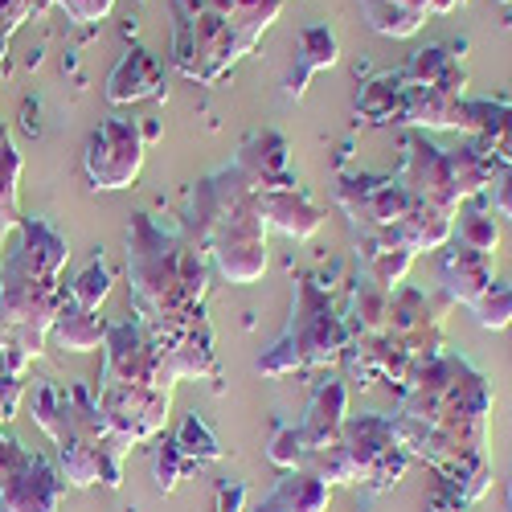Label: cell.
Masks as SVG:
<instances>
[{"label":"cell","instance_id":"f546056e","mask_svg":"<svg viewBox=\"0 0 512 512\" xmlns=\"http://www.w3.org/2000/svg\"><path fill=\"white\" fill-rule=\"evenodd\" d=\"M402 95H406L402 74H377L357 91V115L369 123H402Z\"/></svg>","mask_w":512,"mask_h":512},{"label":"cell","instance_id":"3957f363","mask_svg":"<svg viewBox=\"0 0 512 512\" xmlns=\"http://www.w3.org/2000/svg\"><path fill=\"white\" fill-rule=\"evenodd\" d=\"M185 238L209 254L230 283H254L267 271V222L254 189L238 164L218 168L193 189L185 213Z\"/></svg>","mask_w":512,"mask_h":512},{"label":"cell","instance_id":"7c38bea8","mask_svg":"<svg viewBox=\"0 0 512 512\" xmlns=\"http://www.w3.org/2000/svg\"><path fill=\"white\" fill-rule=\"evenodd\" d=\"M398 181L402 189L414 197V201H426V205H439L443 213H459L463 197L455 189V177H451V164H447V148L431 144L426 136H414L406 144V160L398 168Z\"/></svg>","mask_w":512,"mask_h":512},{"label":"cell","instance_id":"d4e9b609","mask_svg":"<svg viewBox=\"0 0 512 512\" xmlns=\"http://www.w3.org/2000/svg\"><path fill=\"white\" fill-rule=\"evenodd\" d=\"M50 336L66 353H95V349H103V340H107V320L95 308H82L66 295L54 324H50Z\"/></svg>","mask_w":512,"mask_h":512},{"label":"cell","instance_id":"52a82bcc","mask_svg":"<svg viewBox=\"0 0 512 512\" xmlns=\"http://www.w3.org/2000/svg\"><path fill=\"white\" fill-rule=\"evenodd\" d=\"M177 29H173V62L185 78L218 82L242 58L238 37L226 13L201 5V0H173Z\"/></svg>","mask_w":512,"mask_h":512},{"label":"cell","instance_id":"5b68a950","mask_svg":"<svg viewBox=\"0 0 512 512\" xmlns=\"http://www.w3.org/2000/svg\"><path fill=\"white\" fill-rule=\"evenodd\" d=\"M312 472L332 488V484H365V488H394L406 476V447L394 431V418L381 414H361L345 418V431L324 451L308 455Z\"/></svg>","mask_w":512,"mask_h":512},{"label":"cell","instance_id":"ab89813d","mask_svg":"<svg viewBox=\"0 0 512 512\" xmlns=\"http://www.w3.org/2000/svg\"><path fill=\"white\" fill-rule=\"evenodd\" d=\"M54 5H58V9H66V17H70V21L91 25V21H103V17L111 13L115 0H54Z\"/></svg>","mask_w":512,"mask_h":512},{"label":"cell","instance_id":"1f68e13d","mask_svg":"<svg viewBox=\"0 0 512 512\" xmlns=\"http://www.w3.org/2000/svg\"><path fill=\"white\" fill-rule=\"evenodd\" d=\"M29 410H33V422L46 431L50 439L62 435V426L70 418V390L54 386V381H37L29 390Z\"/></svg>","mask_w":512,"mask_h":512},{"label":"cell","instance_id":"b9f144b4","mask_svg":"<svg viewBox=\"0 0 512 512\" xmlns=\"http://www.w3.org/2000/svg\"><path fill=\"white\" fill-rule=\"evenodd\" d=\"M492 205H496V213H500V218H508V222H512V168H504V173L496 177V193H492Z\"/></svg>","mask_w":512,"mask_h":512},{"label":"cell","instance_id":"ffe728a7","mask_svg":"<svg viewBox=\"0 0 512 512\" xmlns=\"http://www.w3.org/2000/svg\"><path fill=\"white\" fill-rule=\"evenodd\" d=\"M463 132L500 164L512 168V103H467L463 99Z\"/></svg>","mask_w":512,"mask_h":512},{"label":"cell","instance_id":"7a4b0ae2","mask_svg":"<svg viewBox=\"0 0 512 512\" xmlns=\"http://www.w3.org/2000/svg\"><path fill=\"white\" fill-rule=\"evenodd\" d=\"M70 259V242L41 218H21L17 246L0 254V304L9 316V349L5 369L25 377V369L41 357L50 340V324L66 300L62 267Z\"/></svg>","mask_w":512,"mask_h":512},{"label":"cell","instance_id":"6da1fadb","mask_svg":"<svg viewBox=\"0 0 512 512\" xmlns=\"http://www.w3.org/2000/svg\"><path fill=\"white\" fill-rule=\"evenodd\" d=\"M488 418V377L476 373L463 357H435L410 381V394L394 414V431L406 455H418L439 467L443 480L459 492V500L472 504L492 484Z\"/></svg>","mask_w":512,"mask_h":512},{"label":"cell","instance_id":"7dc6e473","mask_svg":"<svg viewBox=\"0 0 512 512\" xmlns=\"http://www.w3.org/2000/svg\"><path fill=\"white\" fill-rule=\"evenodd\" d=\"M500 5H512V0H500Z\"/></svg>","mask_w":512,"mask_h":512},{"label":"cell","instance_id":"30bf717a","mask_svg":"<svg viewBox=\"0 0 512 512\" xmlns=\"http://www.w3.org/2000/svg\"><path fill=\"white\" fill-rule=\"evenodd\" d=\"M144 132L136 119H107L87 140V177L95 189H127L144 173Z\"/></svg>","mask_w":512,"mask_h":512},{"label":"cell","instance_id":"f35d334b","mask_svg":"<svg viewBox=\"0 0 512 512\" xmlns=\"http://www.w3.org/2000/svg\"><path fill=\"white\" fill-rule=\"evenodd\" d=\"M29 17H33L29 0H0V62H5V50H9L13 33H17Z\"/></svg>","mask_w":512,"mask_h":512},{"label":"cell","instance_id":"cb8c5ba5","mask_svg":"<svg viewBox=\"0 0 512 512\" xmlns=\"http://www.w3.org/2000/svg\"><path fill=\"white\" fill-rule=\"evenodd\" d=\"M234 164L242 168V177L254 189H267L291 177V156H287V140L279 132H263L242 144V152L234 156Z\"/></svg>","mask_w":512,"mask_h":512},{"label":"cell","instance_id":"d6a6232c","mask_svg":"<svg viewBox=\"0 0 512 512\" xmlns=\"http://www.w3.org/2000/svg\"><path fill=\"white\" fill-rule=\"evenodd\" d=\"M193 463H213V459H222V443H218V435L205 426V418H197V414H185V422L177 426V439H173Z\"/></svg>","mask_w":512,"mask_h":512},{"label":"cell","instance_id":"5bb4252c","mask_svg":"<svg viewBox=\"0 0 512 512\" xmlns=\"http://www.w3.org/2000/svg\"><path fill=\"white\" fill-rule=\"evenodd\" d=\"M336 201L345 205L353 222H361V230H394L414 197L402 189L398 177H345Z\"/></svg>","mask_w":512,"mask_h":512},{"label":"cell","instance_id":"2e32d148","mask_svg":"<svg viewBox=\"0 0 512 512\" xmlns=\"http://www.w3.org/2000/svg\"><path fill=\"white\" fill-rule=\"evenodd\" d=\"M345 418H349V386L340 377L320 381V386L312 390L308 414L300 418V439H304L308 455H316L328 443H336L340 431H345Z\"/></svg>","mask_w":512,"mask_h":512},{"label":"cell","instance_id":"44dd1931","mask_svg":"<svg viewBox=\"0 0 512 512\" xmlns=\"http://www.w3.org/2000/svg\"><path fill=\"white\" fill-rule=\"evenodd\" d=\"M328 484L312 472V467H295L283 472V480H275V488L254 500L250 512H328Z\"/></svg>","mask_w":512,"mask_h":512},{"label":"cell","instance_id":"8d00e7d4","mask_svg":"<svg viewBox=\"0 0 512 512\" xmlns=\"http://www.w3.org/2000/svg\"><path fill=\"white\" fill-rule=\"evenodd\" d=\"M193 459L177 447V443H164V447H156V459H152V472H156V488L160 492H173L181 480H185V472H193Z\"/></svg>","mask_w":512,"mask_h":512},{"label":"cell","instance_id":"83f0119b","mask_svg":"<svg viewBox=\"0 0 512 512\" xmlns=\"http://www.w3.org/2000/svg\"><path fill=\"white\" fill-rule=\"evenodd\" d=\"M406 82H422V87H439V91H451L463 99V87H467V70L459 62V54H451L447 46H426L410 58V66L402 70Z\"/></svg>","mask_w":512,"mask_h":512},{"label":"cell","instance_id":"f6af8a7d","mask_svg":"<svg viewBox=\"0 0 512 512\" xmlns=\"http://www.w3.org/2000/svg\"><path fill=\"white\" fill-rule=\"evenodd\" d=\"M435 512H463V504H455V508H435Z\"/></svg>","mask_w":512,"mask_h":512},{"label":"cell","instance_id":"7bdbcfd3","mask_svg":"<svg viewBox=\"0 0 512 512\" xmlns=\"http://www.w3.org/2000/svg\"><path fill=\"white\" fill-rule=\"evenodd\" d=\"M9 336H13V332H9V316H5V304H0V353L9 349Z\"/></svg>","mask_w":512,"mask_h":512},{"label":"cell","instance_id":"e0dca14e","mask_svg":"<svg viewBox=\"0 0 512 512\" xmlns=\"http://www.w3.org/2000/svg\"><path fill=\"white\" fill-rule=\"evenodd\" d=\"M357 259H361V271H365L369 283L398 291V283L406 279V271L414 263V250L394 230H361Z\"/></svg>","mask_w":512,"mask_h":512},{"label":"cell","instance_id":"9a60e30c","mask_svg":"<svg viewBox=\"0 0 512 512\" xmlns=\"http://www.w3.org/2000/svg\"><path fill=\"white\" fill-rule=\"evenodd\" d=\"M259 209H263V222H267V226H275L279 234H287V238H295V242L312 238V234L324 226L320 205H316L300 185H295V177L259 189Z\"/></svg>","mask_w":512,"mask_h":512},{"label":"cell","instance_id":"ee69618b","mask_svg":"<svg viewBox=\"0 0 512 512\" xmlns=\"http://www.w3.org/2000/svg\"><path fill=\"white\" fill-rule=\"evenodd\" d=\"M455 5H467V0H435V13H451Z\"/></svg>","mask_w":512,"mask_h":512},{"label":"cell","instance_id":"8992f818","mask_svg":"<svg viewBox=\"0 0 512 512\" xmlns=\"http://www.w3.org/2000/svg\"><path fill=\"white\" fill-rule=\"evenodd\" d=\"M345 345H349V328L336 316L332 300L312 279H295L291 320L254 369H259L263 377H283V373H295V369H320V365L340 361Z\"/></svg>","mask_w":512,"mask_h":512},{"label":"cell","instance_id":"4316f807","mask_svg":"<svg viewBox=\"0 0 512 512\" xmlns=\"http://www.w3.org/2000/svg\"><path fill=\"white\" fill-rule=\"evenodd\" d=\"M451 230H455V218L443 213L439 205H426V201H410L406 218L394 226V234L418 254V250H443L451 242Z\"/></svg>","mask_w":512,"mask_h":512},{"label":"cell","instance_id":"484cf974","mask_svg":"<svg viewBox=\"0 0 512 512\" xmlns=\"http://www.w3.org/2000/svg\"><path fill=\"white\" fill-rule=\"evenodd\" d=\"M365 21L381 37H414L435 13V0H361Z\"/></svg>","mask_w":512,"mask_h":512},{"label":"cell","instance_id":"d6986e66","mask_svg":"<svg viewBox=\"0 0 512 512\" xmlns=\"http://www.w3.org/2000/svg\"><path fill=\"white\" fill-rule=\"evenodd\" d=\"M402 123L426 127V132H463V99L439 87H422V82H406L402 95Z\"/></svg>","mask_w":512,"mask_h":512},{"label":"cell","instance_id":"8fae6325","mask_svg":"<svg viewBox=\"0 0 512 512\" xmlns=\"http://www.w3.org/2000/svg\"><path fill=\"white\" fill-rule=\"evenodd\" d=\"M66 496V480L50 459L37 451H21L9 472H0V512H58Z\"/></svg>","mask_w":512,"mask_h":512},{"label":"cell","instance_id":"bcb514c9","mask_svg":"<svg viewBox=\"0 0 512 512\" xmlns=\"http://www.w3.org/2000/svg\"><path fill=\"white\" fill-rule=\"evenodd\" d=\"M508 512H512V480H508Z\"/></svg>","mask_w":512,"mask_h":512},{"label":"cell","instance_id":"ac0fdd59","mask_svg":"<svg viewBox=\"0 0 512 512\" xmlns=\"http://www.w3.org/2000/svg\"><path fill=\"white\" fill-rule=\"evenodd\" d=\"M496 263H492V254H480V250H467V246H451L443 250V259H439V279H443V291L451 295V300L467 304L472 308L480 295L496 283Z\"/></svg>","mask_w":512,"mask_h":512},{"label":"cell","instance_id":"603a6c76","mask_svg":"<svg viewBox=\"0 0 512 512\" xmlns=\"http://www.w3.org/2000/svg\"><path fill=\"white\" fill-rule=\"evenodd\" d=\"M160 82H164V70L148 50H127L119 58V66L111 70V78H107V99L115 107L140 103V99L160 95Z\"/></svg>","mask_w":512,"mask_h":512},{"label":"cell","instance_id":"9c48e42d","mask_svg":"<svg viewBox=\"0 0 512 512\" xmlns=\"http://www.w3.org/2000/svg\"><path fill=\"white\" fill-rule=\"evenodd\" d=\"M95 406L107 422V431L136 447L148 443L164 431L168 422V406H173V390H160V386H115V381H99V394Z\"/></svg>","mask_w":512,"mask_h":512},{"label":"cell","instance_id":"60d3db41","mask_svg":"<svg viewBox=\"0 0 512 512\" xmlns=\"http://www.w3.org/2000/svg\"><path fill=\"white\" fill-rule=\"evenodd\" d=\"M21 398H25V377H17V373H9V369H0V422L17 418Z\"/></svg>","mask_w":512,"mask_h":512},{"label":"cell","instance_id":"74e56055","mask_svg":"<svg viewBox=\"0 0 512 512\" xmlns=\"http://www.w3.org/2000/svg\"><path fill=\"white\" fill-rule=\"evenodd\" d=\"M267 455H271L275 467H283V472H295V467H304L308 447H304V439H300V426H279V431L271 435Z\"/></svg>","mask_w":512,"mask_h":512},{"label":"cell","instance_id":"4fadbf2b","mask_svg":"<svg viewBox=\"0 0 512 512\" xmlns=\"http://www.w3.org/2000/svg\"><path fill=\"white\" fill-rule=\"evenodd\" d=\"M152 336H156L164 369L173 381L213 377V369H218V357H213V324H209L205 312H197L189 320H177V324H160V328H152Z\"/></svg>","mask_w":512,"mask_h":512},{"label":"cell","instance_id":"f1b7e54d","mask_svg":"<svg viewBox=\"0 0 512 512\" xmlns=\"http://www.w3.org/2000/svg\"><path fill=\"white\" fill-rule=\"evenodd\" d=\"M390 300H394V291L361 279L353 287V304H349V320H345L349 336H386L390 332Z\"/></svg>","mask_w":512,"mask_h":512},{"label":"cell","instance_id":"ba28073f","mask_svg":"<svg viewBox=\"0 0 512 512\" xmlns=\"http://www.w3.org/2000/svg\"><path fill=\"white\" fill-rule=\"evenodd\" d=\"M99 381H115V386H160L173 390L177 381L168 377L160 345L144 320H123V324H107V340H103V377Z\"/></svg>","mask_w":512,"mask_h":512},{"label":"cell","instance_id":"d590c367","mask_svg":"<svg viewBox=\"0 0 512 512\" xmlns=\"http://www.w3.org/2000/svg\"><path fill=\"white\" fill-rule=\"evenodd\" d=\"M480 328H508L512 324V283H492L472 304Z\"/></svg>","mask_w":512,"mask_h":512},{"label":"cell","instance_id":"277c9868","mask_svg":"<svg viewBox=\"0 0 512 512\" xmlns=\"http://www.w3.org/2000/svg\"><path fill=\"white\" fill-rule=\"evenodd\" d=\"M127 279H132L140 320L152 328L205 312V254L185 234L160 230L148 213H136L127 226Z\"/></svg>","mask_w":512,"mask_h":512},{"label":"cell","instance_id":"836d02e7","mask_svg":"<svg viewBox=\"0 0 512 512\" xmlns=\"http://www.w3.org/2000/svg\"><path fill=\"white\" fill-rule=\"evenodd\" d=\"M455 234H459V246L480 250V254H496V246H500V230H496V218H492L488 209H467V213H459Z\"/></svg>","mask_w":512,"mask_h":512},{"label":"cell","instance_id":"4dcf8cb0","mask_svg":"<svg viewBox=\"0 0 512 512\" xmlns=\"http://www.w3.org/2000/svg\"><path fill=\"white\" fill-rule=\"evenodd\" d=\"M447 164H451V177H455V189H459L463 201L484 193L492 185V177H496V160L476 140H467L459 148H447Z\"/></svg>","mask_w":512,"mask_h":512},{"label":"cell","instance_id":"7402d4cb","mask_svg":"<svg viewBox=\"0 0 512 512\" xmlns=\"http://www.w3.org/2000/svg\"><path fill=\"white\" fill-rule=\"evenodd\" d=\"M340 62V41L328 25H308L295 37V58H291V74H287V95L291 99H304L308 91V78L316 70H328Z\"/></svg>","mask_w":512,"mask_h":512},{"label":"cell","instance_id":"e575fe53","mask_svg":"<svg viewBox=\"0 0 512 512\" xmlns=\"http://www.w3.org/2000/svg\"><path fill=\"white\" fill-rule=\"evenodd\" d=\"M70 300L74 304H82V308H95L99 312V304L107 300V295H111V271H107V263L103 259H95V263H87V267H82L78 271V279L70 283Z\"/></svg>","mask_w":512,"mask_h":512}]
</instances>
